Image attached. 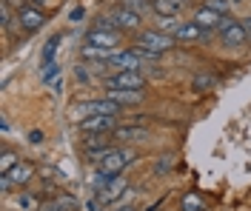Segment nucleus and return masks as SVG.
<instances>
[{
	"label": "nucleus",
	"mask_w": 251,
	"mask_h": 211,
	"mask_svg": "<svg viewBox=\"0 0 251 211\" xmlns=\"http://www.w3.org/2000/svg\"><path fill=\"white\" fill-rule=\"evenodd\" d=\"M106 97L111 100V103H117V106H137V103H143L146 100V92H131V89H109V94Z\"/></svg>",
	"instance_id": "nucleus-15"
},
{
	"label": "nucleus",
	"mask_w": 251,
	"mask_h": 211,
	"mask_svg": "<svg viewBox=\"0 0 251 211\" xmlns=\"http://www.w3.org/2000/svg\"><path fill=\"white\" fill-rule=\"evenodd\" d=\"M60 40H63V34H51V37H49V43L43 46V60H40V63H43V69L54 63V54H57V46H60Z\"/></svg>",
	"instance_id": "nucleus-21"
},
{
	"label": "nucleus",
	"mask_w": 251,
	"mask_h": 211,
	"mask_svg": "<svg viewBox=\"0 0 251 211\" xmlns=\"http://www.w3.org/2000/svg\"><path fill=\"white\" fill-rule=\"evenodd\" d=\"M123 6L126 9H131V12H137V15H143L149 6H154L151 0H123Z\"/></svg>",
	"instance_id": "nucleus-26"
},
{
	"label": "nucleus",
	"mask_w": 251,
	"mask_h": 211,
	"mask_svg": "<svg viewBox=\"0 0 251 211\" xmlns=\"http://www.w3.org/2000/svg\"><path fill=\"white\" fill-rule=\"evenodd\" d=\"M111 137L117 143H140V140L149 137V129H140V126H117V129L111 131Z\"/></svg>",
	"instance_id": "nucleus-14"
},
{
	"label": "nucleus",
	"mask_w": 251,
	"mask_h": 211,
	"mask_svg": "<svg viewBox=\"0 0 251 211\" xmlns=\"http://www.w3.org/2000/svg\"><path fill=\"white\" fill-rule=\"evenodd\" d=\"M54 203L60 206L63 211H77V197H72V194H60V197H54Z\"/></svg>",
	"instance_id": "nucleus-25"
},
{
	"label": "nucleus",
	"mask_w": 251,
	"mask_h": 211,
	"mask_svg": "<svg viewBox=\"0 0 251 211\" xmlns=\"http://www.w3.org/2000/svg\"><path fill=\"white\" fill-rule=\"evenodd\" d=\"M203 6H208L211 12H217V15H228V9H231V0H205Z\"/></svg>",
	"instance_id": "nucleus-24"
},
{
	"label": "nucleus",
	"mask_w": 251,
	"mask_h": 211,
	"mask_svg": "<svg viewBox=\"0 0 251 211\" xmlns=\"http://www.w3.org/2000/svg\"><path fill=\"white\" fill-rule=\"evenodd\" d=\"M29 140H31V143H40V140H43V131H31Z\"/></svg>",
	"instance_id": "nucleus-33"
},
{
	"label": "nucleus",
	"mask_w": 251,
	"mask_h": 211,
	"mask_svg": "<svg viewBox=\"0 0 251 211\" xmlns=\"http://www.w3.org/2000/svg\"><path fill=\"white\" fill-rule=\"evenodd\" d=\"M134 46H143V49H149V51L163 54V51H172L177 46V40H174V34H166V32H160V29H146V32L137 34Z\"/></svg>",
	"instance_id": "nucleus-1"
},
{
	"label": "nucleus",
	"mask_w": 251,
	"mask_h": 211,
	"mask_svg": "<svg viewBox=\"0 0 251 211\" xmlns=\"http://www.w3.org/2000/svg\"><path fill=\"white\" fill-rule=\"evenodd\" d=\"M57 74H60V66H57V63L46 66V69H43V83H51L54 77H57Z\"/></svg>",
	"instance_id": "nucleus-30"
},
{
	"label": "nucleus",
	"mask_w": 251,
	"mask_h": 211,
	"mask_svg": "<svg viewBox=\"0 0 251 211\" xmlns=\"http://www.w3.org/2000/svg\"><path fill=\"white\" fill-rule=\"evenodd\" d=\"M31 174H34V165H31V163H17L9 174L0 177V188H3V191H12L15 186H26L31 180Z\"/></svg>",
	"instance_id": "nucleus-5"
},
{
	"label": "nucleus",
	"mask_w": 251,
	"mask_h": 211,
	"mask_svg": "<svg viewBox=\"0 0 251 211\" xmlns=\"http://www.w3.org/2000/svg\"><path fill=\"white\" fill-rule=\"evenodd\" d=\"M109 15H111V20H114V26H117V32H128V29H140L143 26V15L131 12V9H126V6L111 9Z\"/></svg>",
	"instance_id": "nucleus-7"
},
{
	"label": "nucleus",
	"mask_w": 251,
	"mask_h": 211,
	"mask_svg": "<svg viewBox=\"0 0 251 211\" xmlns=\"http://www.w3.org/2000/svg\"><path fill=\"white\" fill-rule=\"evenodd\" d=\"M143 63H146V60H140L134 51L128 49V51H111V57L103 66H114L117 71H140Z\"/></svg>",
	"instance_id": "nucleus-6"
},
{
	"label": "nucleus",
	"mask_w": 251,
	"mask_h": 211,
	"mask_svg": "<svg viewBox=\"0 0 251 211\" xmlns=\"http://www.w3.org/2000/svg\"><path fill=\"white\" fill-rule=\"evenodd\" d=\"M111 57V51L109 49H97V46H83V60H89V63H106Z\"/></svg>",
	"instance_id": "nucleus-20"
},
{
	"label": "nucleus",
	"mask_w": 251,
	"mask_h": 211,
	"mask_svg": "<svg viewBox=\"0 0 251 211\" xmlns=\"http://www.w3.org/2000/svg\"><path fill=\"white\" fill-rule=\"evenodd\" d=\"M75 74H77V80H80V83H89V80H92V66H89V69H86L83 63L75 66Z\"/></svg>",
	"instance_id": "nucleus-29"
},
{
	"label": "nucleus",
	"mask_w": 251,
	"mask_h": 211,
	"mask_svg": "<svg viewBox=\"0 0 251 211\" xmlns=\"http://www.w3.org/2000/svg\"><path fill=\"white\" fill-rule=\"evenodd\" d=\"M83 112H89V114H97V117H117V114L123 112V106H117V103H111L109 97L106 100H86L83 106H80Z\"/></svg>",
	"instance_id": "nucleus-12"
},
{
	"label": "nucleus",
	"mask_w": 251,
	"mask_h": 211,
	"mask_svg": "<svg viewBox=\"0 0 251 211\" xmlns=\"http://www.w3.org/2000/svg\"><path fill=\"white\" fill-rule=\"evenodd\" d=\"M172 34H174L177 43H200V40H208V37H211V32H203L194 20H191V23H180Z\"/></svg>",
	"instance_id": "nucleus-10"
},
{
	"label": "nucleus",
	"mask_w": 251,
	"mask_h": 211,
	"mask_svg": "<svg viewBox=\"0 0 251 211\" xmlns=\"http://www.w3.org/2000/svg\"><path fill=\"white\" fill-rule=\"evenodd\" d=\"M180 211H205V200L197 191H186L180 197Z\"/></svg>",
	"instance_id": "nucleus-18"
},
{
	"label": "nucleus",
	"mask_w": 251,
	"mask_h": 211,
	"mask_svg": "<svg viewBox=\"0 0 251 211\" xmlns=\"http://www.w3.org/2000/svg\"><path fill=\"white\" fill-rule=\"evenodd\" d=\"M43 23H46V15H43L37 6H23V9H17V26H20V29L37 32V29H43Z\"/></svg>",
	"instance_id": "nucleus-9"
},
{
	"label": "nucleus",
	"mask_w": 251,
	"mask_h": 211,
	"mask_svg": "<svg viewBox=\"0 0 251 211\" xmlns=\"http://www.w3.org/2000/svg\"><path fill=\"white\" fill-rule=\"evenodd\" d=\"M172 163H174V157H160L154 165V174H169L172 171Z\"/></svg>",
	"instance_id": "nucleus-27"
},
{
	"label": "nucleus",
	"mask_w": 251,
	"mask_h": 211,
	"mask_svg": "<svg viewBox=\"0 0 251 211\" xmlns=\"http://www.w3.org/2000/svg\"><path fill=\"white\" fill-rule=\"evenodd\" d=\"M17 163H20V160H17V154H15V151L3 148V157H0V174H9V171L15 168Z\"/></svg>",
	"instance_id": "nucleus-22"
},
{
	"label": "nucleus",
	"mask_w": 251,
	"mask_h": 211,
	"mask_svg": "<svg viewBox=\"0 0 251 211\" xmlns=\"http://www.w3.org/2000/svg\"><path fill=\"white\" fill-rule=\"evenodd\" d=\"M109 137H111V134H89V140H86V151H89V148H106V146H111Z\"/></svg>",
	"instance_id": "nucleus-23"
},
{
	"label": "nucleus",
	"mask_w": 251,
	"mask_h": 211,
	"mask_svg": "<svg viewBox=\"0 0 251 211\" xmlns=\"http://www.w3.org/2000/svg\"><path fill=\"white\" fill-rule=\"evenodd\" d=\"M223 20H226V17L217 15V12H211L208 6H200V9L194 12V23H197L203 32H217L220 26H223Z\"/></svg>",
	"instance_id": "nucleus-13"
},
{
	"label": "nucleus",
	"mask_w": 251,
	"mask_h": 211,
	"mask_svg": "<svg viewBox=\"0 0 251 211\" xmlns=\"http://www.w3.org/2000/svg\"><path fill=\"white\" fill-rule=\"evenodd\" d=\"M86 43L89 46H97V49H109L114 51L117 43H120V32H103V29H92L86 34Z\"/></svg>",
	"instance_id": "nucleus-11"
},
{
	"label": "nucleus",
	"mask_w": 251,
	"mask_h": 211,
	"mask_svg": "<svg viewBox=\"0 0 251 211\" xmlns=\"http://www.w3.org/2000/svg\"><path fill=\"white\" fill-rule=\"evenodd\" d=\"M83 15H86V9H75L72 12V20H83Z\"/></svg>",
	"instance_id": "nucleus-34"
},
{
	"label": "nucleus",
	"mask_w": 251,
	"mask_h": 211,
	"mask_svg": "<svg viewBox=\"0 0 251 211\" xmlns=\"http://www.w3.org/2000/svg\"><path fill=\"white\" fill-rule=\"evenodd\" d=\"M131 160H137V154H134V151L114 148L109 157L100 163V171H103V174H109V177H120V174H123V168H126V165H128Z\"/></svg>",
	"instance_id": "nucleus-4"
},
{
	"label": "nucleus",
	"mask_w": 251,
	"mask_h": 211,
	"mask_svg": "<svg viewBox=\"0 0 251 211\" xmlns=\"http://www.w3.org/2000/svg\"><path fill=\"white\" fill-rule=\"evenodd\" d=\"M243 26H246V34H249V40H251V17L249 20H243Z\"/></svg>",
	"instance_id": "nucleus-36"
},
{
	"label": "nucleus",
	"mask_w": 251,
	"mask_h": 211,
	"mask_svg": "<svg viewBox=\"0 0 251 211\" xmlns=\"http://www.w3.org/2000/svg\"><path fill=\"white\" fill-rule=\"evenodd\" d=\"M231 3H243V0H231Z\"/></svg>",
	"instance_id": "nucleus-39"
},
{
	"label": "nucleus",
	"mask_w": 251,
	"mask_h": 211,
	"mask_svg": "<svg viewBox=\"0 0 251 211\" xmlns=\"http://www.w3.org/2000/svg\"><path fill=\"white\" fill-rule=\"evenodd\" d=\"M9 20H12L9 6H6V3H0V26H3V29H9Z\"/></svg>",
	"instance_id": "nucleus-31"
},
{
	"label": "nucleus",
	"mask_w": 251,
	"mask_h": 211,
	"mask_svg": "<svg viewBox=\"0 0 251 211\" xmlns=\"http://www.w3.org/2000/svg\"><path fill=\"white\" fill-rule=\"evenodd\" d=\"M120 211H134V209H131V206H126V209H120Z\"/></svg>",
	"instance_id": "nucleus-37"
},
{
	"label": "nucleus",
	"mask_w": 251,
	"mask_h": 211,
	"mask_svg": "<svg viewBox=\"0 0 251 211\" xmlns=\"http://www.w3.org/2000/svg\"><path fill=\"white\" fill-rule=\"evenodd\" d=\"M37 211H63V209L57 206V203H54V200H51V203H43V206H40Z\"/></svg>",
	"instance_id": "nucleus-32"
},
{
	"label": "nucleus",
	"mask_w": 251,
	"mask_h": 211,
	"mask_svg": "<svg viewBox=\"0 0 251 211\" xmlns=\"http://www.w3.org/2000/svg\"><path fill=\"white\" fill-rule=\"evenodd\" d=\"M126 191V177L120 174V177H114V183H111L109 188H103V191H97V200L100 203H114L117 197Z\"/></svg>",
	"instance_id": "nucleus-16"
},
{
	"label": "nucleus",
	"mask_w": 251,
	"mask_h": 211,
	"mask_svg": "<svg viewBox=\"0 0 251 211\" xmlns=\"http://www.w3.org/2000/svg\"><path fill=\"white\" fill-rule=\"evenodd\" d=\"M146 74L143 71H117L106 77V89H131V92H146Z\"/></svg>",
	"instance_id": "nucleus-2"
},
{
	"label": "nucleus",
	"mask_w": 251,
	"mask_h": 211,
	"mask_svg": "<svg viewBox=\"0 0 251 211\" xmlns=\"http://www.w3.org/2000/svg\"><path fill=\"white\" fill-rule=\"evenodd\" d=\"M17 209H23V211H34V209H37V203H34V197L20 194V197H17Z\"/></svg>",
	"instance_id": "nucleus-28"
},
{
	"label": "nucleus",
	"mask_w": 251,
	"mask_h": 211,
	"mask_svg": "<svg viewBox=\"0 0 251 211\" xmlns=\"http://www.w3.org/2000/svg\"><path fill=\"white\" fill-rule=\"evenodd\" d=\"M6 6H17V9H23V0H3Z\"/></svg>",
	"instance_id": "nucleus-35"
},
{
	"label": "nucleus",
	"mask_w": 251,
	"mask_h": 211,
	"mask_svg": "<svg viewBox=\"0 0 251 211\" xmlns=\"http://www.w3.org/2000/svg\"><path fill=\"white\" fill-rule=\"evenodd\" d=\"M217 37L223 40V46H243L246 40H249V34H246V26L234 20V17H226L223 20V26L217 29Z\"/></svg>",
	"instance_id": "nucleus-3"
},
{
	"label": "nucleus",
	"mask_w": 251,
	"mask_h": 211,
	"mask_svg": "<svg viewBox=\"0 0 251 211\" xmlns=\"http://www.w3.org/2000/svg\"><path fill=\"white\" fill-rule=\"evenodd\" d=\"M217 86V77L211 74V71H197L194 77H191V89L194 92H211Z\"/></svg>",
	"instance_id": "nucleus-19"
},
{
	"label": "nucleus",
	"mask_w": 251,
	"mask_h": 211,
	"mask_svg": "<svg viewBox=\"0 0 251 211\" xmlns=\"http://www.w3.org/2000/svg\"><path fill=\"white\" fill-rule=\"evenodd\" d=\"M31 3H43V0H31Z\"/></svg>",
	"instance_id": "nucleus-38"
},
{
	"label": "nucleus",
	"mask_w": 251,
	"mask_h": 211,
	"mask_svg": "<svg viewBox=\"0 0 251 211\" xmlns=\"http://www.w3.org/2000/svg\"><path fill=\"white\" fill-rule=\"evenodd\" d=\"M151 3H154L151 9L157 12V17H177L183 9V0H151Z\"/></svg>",
	"instance_id": "nucleus-17"
},
{
	"label": "nucleus",
	"mask_w": 251,
	"mask_h": 211,
	"mask_svg": "<svg viewBox=\"0 0 251 211\" xmlns=\"http://www.w3.org/2000/svg\"><path fill=\"white\" fill-rule=\"evenodd\" d=\"M117 129V117H97V114H89L86 120H80V131L86 134H111Z\"/></svg>",
	"instance_id": "nucleus-8"
}]
</instances>
